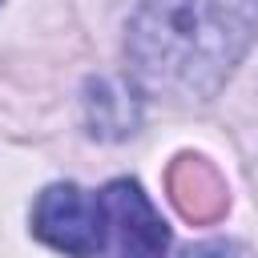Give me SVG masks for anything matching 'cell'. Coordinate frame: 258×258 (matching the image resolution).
Masks as SVG:
<instances>
[{
	"label": "cell",
	"instance_id": "cell-1",
	"mask_svg": "<svg viewBox=\"0 0 258 258\" xmlns=\"http://www.w3.org/2000/svg\"><path fill=\"white\" fill-rule=\"evenodd\" d=\"M258 32V0H145L129 24V64L141 89L206 101Z\"/></svg>",
	"mask_w": 258,
	"mask_h": 258
},
{
	"label": "cell",
	"instance_id": "cell-2",
	"mask_svg": "<svg viewBox=\"0 0 258 258\" xmlns=\"http://www.w3.org/2000/svg\"><path fill=\"white\" fill-rule=\"evenodd\" d=\"M32 234H36L40 242H48L52 250L69 254V258H97L101 246H105L101 198L85 194V189L73 185V181L48 185V189L36 198Z\"/></svg>",
	"mask_w": 258,
	"mask_h": 258
},
{
	"label": "cell",
	"instance_id": "cell-3",
	"mask_svg": "<svg viewBox=\"0 0 258 258\" xmlns=\"http://www.w3.org/2000/svg\"><path fill=\"white\" fill-rule=\"evenodd\" d=\"M101 214H105V238H113L117 258H165L169 230L137 181L121 177V181L105 185Z\"/></svg>",
	"mask_w": 258,
	"mask_h": 258
},
{
	"label": "cell",
	"instance_id": "cell-4",
	"mask_svg": "<svg viewBox=\"0 0 258 258\" xmlns=\"http://www.w3.org/2000/svg\"><path fill=\"white\" fill-rule=\"evenodd\" d=\"M169 198L189 222H214L226 210V185L202 157H177L169 169Z\"/></svg>",
	"mask_w": 258,
	"mask_h": 258
},
{
	"label": "cell",
	"instance_id": "cell-5",
	"mask_svg": "<svg viewBox=\"0 0 258 258\" xmlns=\"http://www.w3.org/2000/svg\"><path fill=\"white\" fill-rule=\"evenodd\" d=\"M185 258H238V246H230V242H202V246H189Z\"/></svg>",
	"mask_w": 258,
	"mask_h": 258
}]
</instances>
